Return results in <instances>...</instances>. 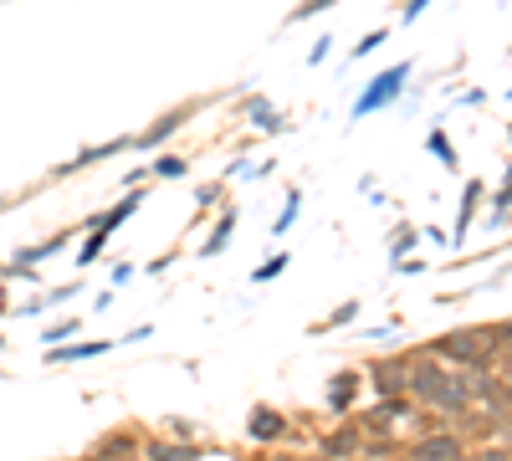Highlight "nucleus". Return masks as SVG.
<instances>
[{"mask_svg": "<svg viewBox=\"0 0 512 461\" xmlns=\"http://www.w3.org/2000/svg\"><path fill=\"white\" fill-rule=\"evenodd\" d=\"M425 405H436V410H466V400H472V385H466V374H451L441 364H415L410 369V380H405Z\"/></svg>", "mask_w": 512, "mask_h": 461, "instance_id": "f257e3e1", "label": "nucleus"}, {"mask_svg": "<svg viewBox=\"0 0 512 461\" xmlns=\"http://www.w3.org/2000/svg\"><path fill=\"white\" fill-rule=\"evenodd\" d=\"M405 82H410V62H400V67H390V72H379V77L369 82V93L354 103V118H369V113H379L384 103H395Z\"/></svg>", "mask_w": 512, "mask_h": 461, "instance_id": "f03ea898", "label": "nucleus"}, {"mask_svg": "<svg viewBox=\"0 0 512 461\" xmlns=\"http://www.w3.org/2000/svg\"><path fill=\"white\" fill-rule=\"evenodd\" d=\"M251 436H256V441H277V436H287V421H282L277 410L262 405V410L251 415Z\"/></svg>", "mask_w": 512, "mask_h": 461, "instance_id": "7ed1b4c3", "label": "nucleus"}, {"mask_svg": "<svg viewBox=\"0 0 512 461\" xmlns=\"http://www.w3.org/2000/svg\"><path fill=\"white\" fill-rule=\"evenodd\" d=\"M185 118H190V108H175V113H164V118L154 123V129H149L144 139H134V144H159V139H169V134H175V129H180Z\"/></svg>", "mask_w": 512, "mask_h": 461, "instance_id": "20e7f679", "label": "nucleus"}, {"mask_svg": "<svg viewBox=\"0 0 512 461\" xmlns=\"http://www.w3.org/2000/svg\"><path fill=\"white\" fill-rule=\"evenodd\" d=\"M246 113H251L256 129H267V134H272V129H282V113H277L272 103H262V98H251V108H246Z\"/></svg>", "mask_w": 512, "mask_h": 461, "instance_id": "39448f33", "label": "nucleus"}, {"mask_svg": "<svg viewBox=\"0 0 512 461\" xmlns=\"http://www.w3.org/2000/svg\"><path fill=\"white\" fill-rule=\"evenodd\" d=\"M415 456H461V441L456 436H431V441H420Z\"/></svg>", "mask_w": 512, "mask_h": 461, "instance_id": "423d86ee", "label": "nucleus"}, {"mask_svg": "<svg viewBox=\"0 0 512 461\" xmlns=\"http://www.w3.org/2000/svg\"><path fill=\"white\" fill-rule=\"evenodd\" d=\"M108 344H67V349H57L52 354V364H67V359H98Z\"/></svg>", "mask_w": 512, "mask_h": 461, "instance_id": "0eeeda50", "label": "nucleus"}, {"mask_svg": "<svg viewBox=\"0 0 512 461\" xmlns=\"http://www.w3.org/2000/svg\"><path fill=\"white\" fill-rule=\"evenodd\" d=\"M149 456H159V461H200L205 451H195V446H149Z\"/></svg>", "mask_w": 512, "mask_h": 461, "instance_id": "6e6552de", "label": "nucleus"}, {"mask_svg": "<svg viewBox=\"0 0 512 461\" xmlns=\"http://www.w3.org/2000/svg\"><path fill=\"white\" fill-rule=\"evenodd\" d=\"M477 200H482V185H466V211H461V221H456V241L466 236V226H472V211H477Z\"/></svg>", "mask_w": 512, "mask_h": 461, "instance_id": "1a4fd4ad", "label": "nucleus"}, {"mask_svg": "<svg viewBox=\"0 0 512 461\" xmlns=\"http://www.w3.org/2000/svg\"><path fill=\"white\" fill-rule=\"evenodd\" d=\"M231 226H236V216H226V221L216 226V236L205 241V257H216V251H226V241H231Z\"/></svg>", "mask_w": 512, "mask_h": 461, "instance_id": "9d476101", "label": "nucleus"}, {"mask_svg": "<svg viewBox=\"0 0 512 461\" xmlns=\"http://www.w3.org/2000/svg\"><path fill=\"white\" fill-rule=\"evenodd\" d=\"M400 369H405V364H379V369H374V374H379V390H400V385H405Z\"/></svg>", "mask_w": 512, "mask_h": 461, "instance_id": "9b49d317", "label": "nucleus"}, {"mask_svg": "<svg viewBox=\"0 0 512 461\" xmlns=\"http://www.w3.org/2000/svg\"><path fill=\"white\" fill-rule=\"evenodd\" d=\"M154 175H159V180H180V175H185V159H169V154H164V159L154 164Z\"/></svg>", "mask_w": 512, "mask_h": 461, "instance_id": "f8f14e48", "label": "nucleus"}, {"mask_svg": "<svg viewBox=\"0 0 512 461\" xmlns=\"http://www.w3.org/2000/svg\"><path fill=\"white\" fill-rule=\"evenodd\" d=\"M431 154H436V159H446L451 170H456V149L446 144V134H431Z\"/></svg>", "mask_w": 512, "mask_h": 461, "instance_id": "ddd939ff", "label": "nucleus"}, {"mask_svg": "<svg viewBox=\"0 0 512 461\" xmlns=\"http://www.w3.org/2000/svg\"><path fill=\"white\" fill-rule=\"evenodd\" d=\"M349 395H354V374H344V380H338V385H333V405H338V410H344V405H349Z\"/></svg>", "mask_w": 512, "mask_h": 461, "instance_id": "4468645a", "label": "nucleus"}, {"mask_svg": "<svg viewBox=\"0 0 512 461\" xmlns=\"http://www.w3.org/2000/svg\"><path fill=\"white\" fill-rule=\"evenodd\" d=\"M282 267H287V251H282V257H272L267 267H256V282H272V277H277Z\"/></svg>", "mask_w": 512, "mask_h": 461, "instance_id": "2eb2a0df", "label": "nucleus"}, {"mask_svg": "<svg viewBox=\"0 0 512 461\" xmlns=\"http://www.w3.org/2000/svg\"><path fill=\"white\" fill-rule=\"evenodd\" d=\"M354 446H359L354 436H333V441H323V451H328V456H344V451H354Z\"/></svg>", "mask_w": 512, "mask_h": 461, "instance_id": "dca6fc26", "label": "nucleus"}, {"mask_svg": "<svg viewBox=\"0 0 512 461\" xmlns=\"http://www.w3.org/2000/svg\"><path fill=\"white\" fill-rule=\"evenodd\" d=\"M374 47H384V31H369V36H364V41H359V47H354V52H359V57H364V52H374Z\"/></svg>", "mask_w": 512, "mask_h": 461, "instance_id": "f3484780", "label": "nucleus"}, {"mask_svg": "<svg viewBox=\"0 0 512 461\" xmlns=\"http://www.w3.org/2000/svg\"><path fill=\"white\" fill-rule=\"evenodd\" d=\"M323 6H333V0H308V6L292 11V21H303V16H313V11H323Z\"/></svg>", "mask_w": 512, "mask_h": 461, "instance_id": "a211bd4d", "label": "nucleus"}, {"mask_svg": "<svg viewBox=\"0 0 512 461\" xmlns=\"http://www.w3.org/2000/svg\"><path fill=\"white\" fill-rule=\"evenodd\" d=\"M425 6H431V0H410V6H405V21H415V16H420Z\"/></svg>", "mask_w": 512, "mask_h": 461, "instance_id": "6ab92c4d", "label": "nucleus"}]
</instances>
